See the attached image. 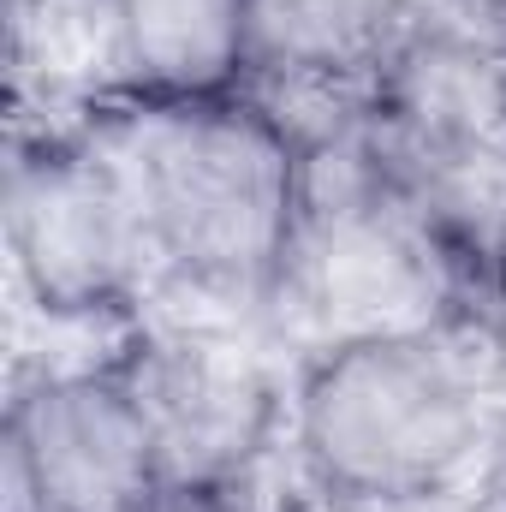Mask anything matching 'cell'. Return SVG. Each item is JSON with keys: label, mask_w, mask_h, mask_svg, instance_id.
I'll list each match as a JSON object with an SVG mask.
<instances>
[{"label": "cell", "mask_w": 506, "mask_h": 512, "mask_svg": "<svg viewBox=\"0 0 506 512\" xmlns=\"http://www.w3.org/2000/svg\"><path fill=\"white\" fill-rule=\"evenodd\" d=\"M96 126L126 155L155 274L233 310H262L292 280L316 149L268 96L251 84L197 102L120 96Z\"/></svg>", "instance_id": "6da1fadb"}, {"label": "cell", "mask_w": 506, "mask_h": 512, "mask_svg": "<svg viewBox=\"0 0 506 512\" xmlns=\"http://www.w3.org/2000/svg\"><path fill=\"white\" fill-rule=\"evenodd\" d=\"M304 483L346 512H417L447 501L489 447L477 352L435 322L334 334L286 399Z\"/></svg>", "instance_id": "7a4b0ae2"}, {"label": "cell", "mask_w": 506, "mask_h": 512, "mask_svg": "<svg viewBox=\"0 0 506 512\" xmlns=\"http://www.w3.org/2000/svg\"><path fill=\"white\" fill-rule=\"evenodd\" d=\"M0 215L24 298L54 322L131 316L155 280L137 185L102 126L18 131Z\"/></svg>", "instance_id": "3957f363"}, {"label": "cell", "mask_w": 506, "mask_h": 512, "mask_svg": "<svg viewBox=\"0 0 506 512\" xmlns=\"http://www.w3.org/2000/svg\"><path fill=\"white\" fill-rule=\"evenodd\" d=\"M42 512H167L173 483L126 358L42 370L12 387L6 435Z\"/></svg>", "instance_id": "277c9868"}, {"label": "cell", "mask_w": 506, "mask_h": 512, "mask_svg": "<svg viewBox=\"0 0 506 512\" xmlns=\"http://www.w3.org/2000/svg\"><path fill=\"white\" fill-rule=\"evenodd\" d=\"M120 358L149 405L173 501L239 495V477L262 459L286 411L268 364L215 322L137 328Z\"/></svg>", "instance_id": "5b68a950"}, {"label": "cell", "mask_w": 506, "mask_h": 512, "mask_svg": "<svg viewBox=\"0 0 506 512\" xmlns=\"http://www.w3.org/2000/svg\"><path fill=\"white\" fill-rule=\"evenodd\" d=\"M417 30L411 0H245L251 84L352 102Z\"/></svg>", "instance_id": "8992f818"}, {"label": "cell", "mask_w": 506, "mask_h": 512, "mask_svg": "<svg viewBox=\"0 0 506 512\" xmlns=\"http://www.w3.org/2000/svg\"><path fill=\"white\" fill-rule=\"evenodd\" d=\"M120 96L197 102L251 84L245 0H102Z\"/></svg>", "instance_id": "52a82bcc"}, {"label": "cell", "mask_w": 506, "mask_h": 512, "mask_svg": "<svg viewBox=\"0 0 506 512\" xmlns=\"http://www.w3.org/2000/svg\"><path fill=\"white\" fill-rule=\"evenodd\" d=\"M489 322L506 334V221L495 233V256H489Z\"/></svg>", "instance_id": "ba28073f"}, {"label": "cell", "mask_w": 506, "mask_h": 512, "mask_svg": "<svg viewBox=\"0 0 506 512\" xmlns=\"http://www.w3.org/2000/svg\"><path fill=\"white\" fill-rule=\"evenodd\" d=\"M167 512H239V507H233V495H215V501H173Z\"/></svg>", "instance_id": "9c48e42d"}, {"label": "cell", "mask_w": 506, "mask_h": 512, "mask_svg": "<svg viewBox=\"0 0 506 512\" xmlns=\"http://www.w3.org/2000/svg\"><path fill=\"white\" fill-rule=\"evenodd\" d=\"M489 12H495V30H501V42H506V0H489Z\"/></svg>", "instance_id": "30bf717a"}]
</instances>
